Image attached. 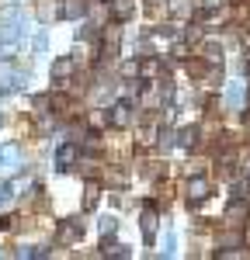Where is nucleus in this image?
<instances>
[{
    "label": "nucleus",
    "mask_w": 250,
    "mask_h": 260,
    "mask_svg": "<svg viewBox=\"0 0 250 260\" xmlns=\"http://www.w3.org/2000/svg\"><path fill=\"white\" fill-rule=\"evenodd\" d=\"M18 170H21V149L14 142L0 146V177H11V174H18Z\"/></svg>",
    "instance_id": "f257e3e1"
},
{
    "label": "nucleus",
    "mask_w": 250,
    "mask_h": 260,
    "mask_svg": "<svg viewBox=\"0 0 250 260\" xmlns=\"http://www.w3.org/2000/svg\"><path fill=\"white\" fill-rule=\"evenodd\" d=\"M21 80H24V73H21L11 59H4V56H0V94H7V90L21 87Z\"/></svg>",
    "instance_id": "f03ea898"
},
{
    "label": "nucleus",
    "mask_w": 250,
    "mask_h": 260,
    "mask_svg": "<svg viewBox=\"0 0 250 260\" xmlns=\"http://www.w3.org/2000/svg\"><path fill=\"white\" fill-rule=\"evenodd\" d=\"M24 14H7V21H4V31H0V39L7 42V45H14V42L24 39Z\"/></svg>",
    "instance_id": "7ed1b4c3"
},
{
    "label": "nucleus",
    "mask_w": 250,
    "mask_h": 260,
    "mask_svg": "<svg viewBox=\"0 0 250 260\" xmlns=\"http://www.w3.org/2000/svg\"><path fill=\"white\" fill-rule=\"evenodd\" d=\"M208 191H212V184H208L205 177H191V180L184 184V194H188V201H191V205L205 201V198H208Z\"/></svg>",
    "instance_id": "20e7f679"
},
{
    "label": "nucleus",
    "mask_w": 250,
    "mask_h": 260,
    "mask_svg": "<svg viewBox=\"0 0 250 260\" xmlns=\"http://www.w3.org/2000/svg\"><path fill=\"white\" fill-rule=\"evenodd\" d=\"M247 201H243V194H236V198L229 201V208H226V222L229 225H243V219H247Z\"/></svg>",
    "instance_id": "39448f33"
},
{
    "label": "nucleus",
    "mask_w": 250,
    "mask_h": 260,
    "mask_svg": "<svg viewBox=\"0 0 250 260\" xmlns=\"http://www.w3.org/2000/svg\"><path fill=\"white\" fill-rule=\"evenodd\" d=\"M243 98H247V87H243V83H229L226 87V108L229 111H236V108L243 104Z\"/></svg>",
    "instance_id": "423d86ee"
},
{
    "label": "nucleus",
    "mask_w": 250,
    "mask_h": 260,
    "mask_svg": "<svg viewBox=\"0 0 250 260\" xmlns=\"http://www.w3.org/2000/svg\"><path fill=\"white\" fill-rule=\"evenodd\" d=\"M129 118H132V111H129V104H115V108H111V115H108V121H111V125H115V128H125V125H129Z\"/></svg>",
    "instance_id": "0eeeda50"
},
{
    "label": "nucleus",
    "mask_w": 250,
    "mask_h": 260,
    "mask_svg": "<svg viewBox=\"0 0 250 260\" xmlns=\"http://www.w3.org/2000/svg\"><path fill=\"white\" fill-rule=\"evenodd\" d=\"M80 236H83V225H80L77 219H73V222H66V225L59 229V243H77Z\"/></svg>",
    "instance_id": "6e6552de"
},
{
    "label": "nucleus",
    "mask_w": 250,
    "mask_h": 260,
    "mask_svg": "<svg viewBox=\"0 0 250 260\" xmlns=\"http://www.w3.org/2000/svg\"><path fill=\"white\" fill-rule=\"evenodd\" d=\"M73 77V59H56L52 62V80L63 83V80H70Z\"/></svg>",
    "instance_id": "1a4fd4ad"
},
{
    "label": "nucleus",
    "mask_w": 250,
    "mask_h": 260,
    "mask_svg": "<svg viewBox=\"0 0 250 260\" xmlns=\"http://www.w3.org/2000/svg\"><path fill=\"white\" fill-rule=\"evenodd\" d=\"M104 56H118V28H104Z\"/></svg>",
    "instance_id": "9d476101"
},
{
    "label": "nucleus",
    "mask_w": 250,
    "mask_h": 260,
    "mask_svg": "<svg viewBox=\"0 0 250 260\" xmlns=\"http://www.w3.org/2000/svg\"><path fill=\"white\" fill-rule=\"evenodd\" d=\"M143 236H146V243L157 240V215H153V208L143 212Z\"/></svg>",
    "instance_id": "9b49d317"
},
{
    "label": "nucleus",
    "mask_w": 250,
    "mask_h": 260,
    "mask_svg": "<svg viewBox=\"0 0 250 260\" xmlns=\"http://www.w3.org/2000/svg\"><path fill=\"white\" fill-rule=\"evenodd\" d=\"M83 11H87V4H83V0H66V4H63V18H83Z\"/></svg>",
    "instance_id": "f8f14e48"
},
{
    "label": "nucleus",
    "mask_w": 250,
    "mask_h": 260,
    "mask_svg": "<svg viewBox=\"0 0 250 260\" xmlns=\"http://www.w3.org/2000/svg\"><path fill=\"white\" fill-rule=\"evenodd\" d=\"M77 146H63L59 153H56V160H59V167H70V163H77Z\"/></svg>",
    "instance_id": "ddd939ff"
},
{
    "label": "nucleus",
    "mask_w": 250,
    "mask_h": 260,
    "mask_svg": "<svg viewBox=\"0 0 250 260\" xmlns=\"http://www.w3.org/2000/svg\"><path fill=\"white\" fill-rule=\"evenodd\" d=\"M205 59L215 62V66L223 62V45H219V42H205Z\"/></svg>",
    "instance_id": "4468645a"
},
{
    "label": "nucleus",
    "mask_w": 250,
    "mask_h": 260,
    "mask_svg": "<svg viewBox=\"0 0 250 260\" xmlns=\"http://www.w3.org/2000/svg\"><path fill=\"white\" fill-rule=\"evenodd\" d=\"M195 136H198V128H195V125H188L184 132H181V139H177V142H181L184 149H191V146H195Z\"/></svg>",
    "instance_id": "2eb2a0df"
},
{
    "label": "nucleus",
    "mask_w": 250,
    "mask_h": 260,
    "mask_svg": "<svg viewBox=\"0 0 250 260\" xmlns=\"http://www.w3.org/2000/svg\"><path fill=\"white\" fill-rule=\"evenodd\" d=\"M94 205H98V184L90 180V184H87V198H83V208H94Z\"/></svg>",
    "instance_id": "dca6fc26"
},
{
    "label": "nucleus",
    "mask_w": 250,
    "mask_h": 260,
    "mask_svg": "<svg viewBox=\"0 0 250 260\" xmlns=\"http://www.w3.org/2000/svg\"><path fill=\"white\" fill-rule=\"evenodd\" d=\"M98 225H101V236H111V233H115V225H118V222L111 219V215H104V219L98 222Z\"/></svg>",
    "instance_id": "f3484780"
},
{
    "label": "nucleus",
    "mask_w": 250,
    "mask_h": 260,
    "mask_svg": "<svg viewBox=\"0 0 250 260\" xmlns=\"http://www.w3.org/2000/svg\"><path fill=\"white\" fill-rule=\"evenodd\" d=\"M104 257H129V250H125V246H118V243H111V246L104 250Z\"/></svg>",
    "instance_id": "a211bd4d"
},
{
    "label": "nucleus",
    "mask_w": 250,
    "mask_h": 260,
    "mask_svg": "<svg viewBox=\"0 0 250 260\" xmlns=\"http://www.w3.org/2000/svg\"><path fill=\"white\" fill-rule=\"evenodd\" d=\"M49 108H56V111H66V108H70V101H66V98L59 94V98H52V101H49Z\"/></svg>",
    "instance_id": "6ab92c4d"
},
{
    "label": "nucleus",
    "mask_w": 250,
    "mask_h": 260,
    "mask_svg": "<svg viewBox=\"0 0 250 260\" xmlns=\"http://www.w3.org/2000/svg\"><path fill=\"white\" fill-rule=\"evenodd\" d=\"M115 14H118V18H125V14H132V4H125V0H118V4H115Z\"/></svg>",
    "instance_id": "aec40b11"
},
{
    "label": "nucleus",
    "mask_w": 250,
    "mask_h": 260,
    "mask_svg": "<svg viewBox=\"0 0 250 260\" xmlns=\"http://www.w3.org/2000/svg\"><path fill=\"white\" fill-rule=\"evenodd\" d=\"M160 253H164V257H174V236H167V240H164V250H160Z\"/></svg>",
    "instance_id": "412c9836"
},
{
    "label": "nucleus",
    "mask_w": 250,
    "mask_h": 260,
    "mask_svg": "<svg viewBox=\"0 0 250 260\" xmlns=\"http://www.w3.org/2000/svg\"><path fill=\"white\" fill-rule=\"evenodd\" d=\"M139 73H143V77H157V62H146V66H139Z\"/></svg>",
    "instance_id": "4be33fe9"
},
{
    "label": "nucleus",
    "mask_w": 250,
    "mask_h": 260,
    "mask_svg": "<svg viewBox=\"0 0 250 260\" xmlns=\"http://www.w3.org/2000/svg\"><path fill=\"white\" fill-rule=\"evenodd\" d=\"M139 73V62H125V77H136Z\"/></svg>",
    "instance_id": "5701e85b"
},
{
    "label": "nucleus",
    "mask_w": 250,
    "mask_h": 260,
    "mask_svg": "<svg viewBox=\"0 0 250 260\" xmlns=\"http://www.w3.org/2000/svg\"><path fill=\"white\" fill-rule=\"evenodd\" d=\"M181 11L188 14V0H174V14H181Z\"/></svg>",
    "instance_id": "b1692460"
},
{
    "label": "nucleus",
    "mask_w": 250,
    "mask_h": 260,
    "mask_svg": "<svg viewBox=\"0 0 250 260\" xmlns=\"http://www.w3.org/2000/svg\"><path fill=\"white\" fill-rule=\"evenodd\" d=\"M219 4H223V0H202V7H205V11H212V7H219Z\"/></svg>",
    "instance_id": "393cba45"
},
{
    "label": "nucleus",
    "mask_w": 250,
    "mask_h": 260,
    "mask_svg": "<svg viewBox=\"0 0 250 260\" xmlns=\"http://www.w3.org/2000/svg\"><path fill=\"white\" fill-rule=\"evenodd\" d=\"M0 198H7V187H4V184H0Z\"/></svg>",
    "instance_id": "a878e982"
},
{
    "label": "nucleus",
    "mask_w": 250,
    "mask_h": 260,
    "mask_svg": "<svg viewBox=\"0 0 250 260\" xmlns=\"http://www.w3.org/2000/svg\"><path fill=\"white\" fill-rule=\"evenodd\" d=\"M247 128H250V115H247Z\"/></svg>",
    "instance_id": "bb28decb"
},
{
    "label": "nucleus",
    "mask_w": 250,
    "mask_h": 260,
    "mask_svg": "<svg viewBox=\"0 0 250 260\" xmlns=\"http://www.w3.org/2000/svg\"><path fill=\"white\" fill-rule=\"evenodd\" d=\"M0 229H4V219H0Z\"/></svg>",
    "instance_id": "cd10ccee"
}]
</instances>
